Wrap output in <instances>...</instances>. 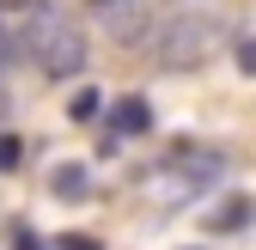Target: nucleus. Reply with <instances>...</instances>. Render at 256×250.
<instances>
[{"instance_id": "1", "label": "nucleus", "mask_w": 256, "mask_h": 250, "mask_svg": "<svg viewBox=\"0 0 256 250\" xmlns=\"http://www.w3.org/2000/svg\"><path fill=\"white\" fill-rule=\"evenodd\" d=\"M214 55H220V24L208 12H177V18H165L152 30V61L165 74H196Z\"/></svg>"}, {"instance_id": "2", "label": "nucleus", "mask_w": 256, "mask_h": 250, "mask_svg": "<svg viewBox=\"0 0 256 250\" xmlns=\"http://www.w3.org/2000/svg\"><path fill=\"white\" fill-rule=\"evenodd\" d=\"M152 183H158V196L189 202V196L214 190V183H226V152L208 146V140H177L165 159L152 165Z\"/></svg>"}, {"instance_id": "3", "label": "nucleus", "mask_w": 256, "mask_h": 250, "mask_svg": "<svg viewBox=\"0 0 256 250\" xmlns=\"http://www.w3.org/2000/svg\"><path fill=\"white\" fill-rule=\"evenodd\" d=\"M24 55L37 61L49 80H80L86 61H92V43H86V30H80L74 18L43 12L37 24H30V37H24Z\"/></svg>"}, {"instance_id": "4", "label": "nucleus", "mask_w": 256, "mask_h": 250, "mask_svg": "<svg viewBox=\"0 0 256 250\" xmlns=\"http://www.w3.org/2000/svg\"><path fill=\"white\" fill-rule=\"evenodd\" d=\"M146 128H152V104H146V98H122V104H110V116H104V146L140 140Z\"/></svg>"}, {"instance_id": "5", "label": "nucleus", "mask_w": 256, "mask_h": 250, "mask_svg": "<svg viewBox=\"0 0 256 250\" xmlns=\"http://www.w3.org/2000/svg\"><path fill=\"white\" fill-rule=\"evenodd\" d=\"M86 6L110 24L116 43H140V30H146V0H86Z\"/></svg>"}, {"instance_id": "6", "label": "nucleus", "mask_w": 256, "mask_h": 250, "mask_svg": "<svg viewBox=\"0 0 256 250\" xmlns=\"http://www.w3.org/2000/svg\"><path fill=\"white\" fill-rule=\"evenodd\" d=\"M49 190H55V202H86L92 196V165H55L49 171Z\"/></svg>"}, {"instance_id": "7", "label": "nucleus", "mask_w": 256, "mask_h": 250, "mask_svg": "<svg viewBox=\"0 0 256 250\" xmlns=\"http://www.w3.org/2000/svg\"><path fill=\"white\" fill-rule=\"evenodd\" d=\"M98 110H104V98H98V92H92V86H80L74 98H68V116H74V122H92Z\"/></svg>"}, {"instance_id": "8", "label": "nucleus", "mask_w": 256, "mask_h": 250, "mask_svg": "<svg viewBox=\"0 0 256 250\" xmlns=\"http://www.w3.org/2000/svg\"><path fill=\"white\" fill-rule=\"evenodd\" d=\"M250 214H256L250 202H232V208H220V214H214V232H226V226H244Z\"/></svg>"}, {"instance_id": "9", "label": "nucleus", "mask_w": 256, "mask_h": 250, "mask_svg": "<svg viewBox=\"0 0 256 250\" xmlns=\"http://www.w3.org/2000/svg\"><path fill=\"white\" fill-rule=\"evenodd\" d=\"M238 68L256 74V43H250V37H238Z\"/></svg>"}, {"instance_id": "10", "label": "nucleus", "mask_w": 256, "mask_h": 250, "mask_svg": "<svg viewBox=\"0 0 256 250\" xmlns=\"http://www.w3.org/2000/svg\"><path fill=\"white\" fill-rule=\"evenodd\" d=\"M61 250H98V238H80V232H68V238H61Z\"/></svg>"}, {"instance_id": "11", "label": "nucleus", "mask_w": 256, "mask_h": 250, "mask_svg": "<svg viewBox=\"0 0 256 250\" xmlns=\"http://www.w3.org/2000/svg\"><path fill=\"white\" fill-rule=\"evenodd\" d=\"M12 159H18V140H12V134H0V165H12Z\"/></svg>"}, {"instance_id": "12", "label": "nucleus", "mask_w": 256, "mask_h": 250, "mask_svg": "<svg viewBox=\"0 0 256 250\" xmlns=\"http://www.w3.org/2000/svg\"><path fill=\"white\" fill-rule=\"evenodd\" d=\"M37 0H0V12H30Z\"/></svg>"}, {"instance_id": "13", "label": "nucleus", "mask_w": 256, "mask_h": 250, "mask_svg": "<svg viewBox=\"0 0 256 250\" xmlns=\"http://www.w3.org/2000/svg\"><path fill=\"white\" fill-rule=\"evenodd\" d=\"M12 250H43V244H37V238H24V232H18V238H12Z\"/></svg>"}, {"instance_id": "14", "label": "nucleus", "mask_w": 256, "mask_h": 250, "mask_svg": "<svg viewBox=\"0 0 256 250\" xmlns=\"http://www.w3.org/2000/svg\"><path fill=\"white\" fill-rule=\"evenodd\" d=\"M0 116H6V92H0Z\"/></svg>"}, {"instance_id": "15", "label": "nucleus", "mask_w": 256, "mask_h": 250, "mask_svg": "<svg viewBox=\"0 0 256 250\" xmlns=\"http://www.w3.org/2000/svg\"><path fill=\"white\" fill-rule=\"evenodd\" d=\"M183 250H202V244H183Z\"/></svg>"}, {"instance_id": "16", "label": "nucleus", "mask_w": 256, "mask_h": 250, "mask_svg": "<svg viewBox=\"0 0 256 250\" xmlns=\"http://www.w3.org/2000/svg\"><path fill=\"white\" fill-rule=\"evenodd\" d=\"M49 6H61V0H49Z\"/></svg>"}]
</instances>
